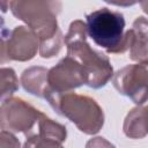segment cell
I'll return each instance as SVG.
<instances>
[{"instance_id":"9c48e42d","label":"cell","mask_w":148,"mask_h":148,"mask_svg":"<svg viewBox=\"0 0 148 148\" xmlns=\"http://www.w3.org/2000/svg\"><path fill=\"white\" fill-rule=\"evenodd\" d=\"M6 45L10 60L28 61L36 56L39 40L37 34L28 25H18L8 34Z\"/></svg>"},{"instance_id":"5bb4252c","label":"cell","mask_w":148,"mask_h":148,"mask_svg":"<svg viewBox=\"0 0 148 148\" xmlns=\"http://www.w3.org/2000/svg\"><path fill=\"white\" fill-rule=\"evenodd\" d=\"M21 143L20 141L16 139V136L9 132V131H5L2 130L0 132V147H20Z\"/></svg>"},{"instance_id":"9a60e30c","label":"cell","mask_w":148,"mask_h":148,"mask_svg":"<svg viewBox=\"0 0 148 148\" xmlns=\"http://www.w3.org/2000/svg\"><path fill=\"white\" fill-rule=\"evenodd\" d=\"M104 1L114 6H120V7H130L135 5L136 2H141L143 10H146V2H147V0H104Z\"/></svg>"},{"instance_id":"6da1fadb","label":"cell","mask_w":148,"mask_h":148,"mask_svg":"<svg viewBox=\"0 0 148 148\" xmlns=\"http://www.w3.org/2000/svg\"><path fill=\"white\" fill-rule=\"evenodd\" d=\"M9 8L16 18L37 34L42 58H52L60 52L62 34L57 22L62 8L60 0H12Z\"/></svg>"},{"instance_id":"30bf717a","label":"cell","mask_w":148,"mask_h":148,"mask_svg":"<svg viewBox=\"0 0 148 148\" xmlns=\"http://www.w3.org/2000/svg\"><path fill=\"white\" fill-rule=\"evenodd\" d=\"M148 23L145 16L138 17L131 29V44H130V58L138 62H147V36Z\"/></svg>"},{"instance_id":"8992f818","label":"cell","mask_w":148,"mask_h":148,"mask_svg":"<svg viewBox=\"0 0 148 148\" xmlns=\"http://www.w3.org/2000/svg\"><path fill=\"white\" fill-rule=\"evenodd\" d=\"M112 83L117 91L130 97L135 104L147 102V62L127 65L112 75Z\"/></svg>"},{"instance_id":"52a82bcc","label":"cell","mask_w":148,"mask_h":148,"mask_svg":"<svg viewBox=\"0 0 148 148\" xmlns=\"http://www.w3.org/2000/svg\"><path fill=\"white\" fill-rule=\"evenodd\" d=\"M87 77L82 66L71 57H65L54 67L47 71V86L45 89L61 94L72 91L86 84Z\"/></svg>"},{"instance_id":"277c9868","label":"cell","mask_w":148,"mask_h":148,"mask_svg":"<svg viewBox=\"0 0 148 148\" xmlns=\"http://www.w3.org/2000/svg\"><path fill=\"white\" fill-rule=\"evenodd\" d=\"M87 35L108 53H124L130 49L131 29L125 31V18L119 12L99 8L86 16Z\"/></svg>"},{"instance_id":"3957f363","label":"cell","mask_w":148,"mask_h":148,"mask_svg":"<svg viewBox=\"0 0 148 148\" xmlns=\"http://www.w3.org/2000/svg\"><path fill=\"white\" fill-rule=\"evenodd\" d=\"M43 98L50 103L58 114L71 120L86 134H96L104 125L103 109L94 98L87 95L74 91L57 94L45 89Z\"/></svg>"},{"instance_id":"2e32d148","label":"cell","mask_w":148,"mask_h":148,"mask_svg":"<svg viewBox=\"0 0 148 148\" xmlns=\"http://www.w3.org/2000/svg\"><path fill=\"white\" fill-rule=\"evenodd\" d=\"M10 61L8 53H7V45H6V38L0 36V65L6 64Z\"/></svg>"},{"instance_id":"7c38bea8","label":"cell","mask_w":148,"mask_h":148,"mask_svg":"<svg viewBox=\"0 0 148 148\" xmlns=\"http://www.w3.org/2000/svg\"><path fill=\"white\" fill-rule=\"evenodd\" d=\"M123 130L125 135L131 139H142L147 135V108L145 104L132 109L127 113Z\"/></svg>"},{"instance_id":"5b68a950","label":"cell","mask_w":148,"mask_h":148,"mask_svg":"<svg viewBox=\"0 0 148 148\" xmlns=\"http://www.w3.org/2000/svg\"><path fill=\"white\" fill-rule=\"evenodd\" d=\"M43 112L20 97H8L0 105V128L12 133L30 132Z\"/></svg>"},{"instance_id":"ba28073f","label":"cell","mask_w":148,"mask_h":148,"mask_svg":"<svg viewBox=\"0 0 148 148\" xmlns=\"http://www.w3.org/2000/svg\"><path fill=\"white\" fill-rule=\"evenodd\" d=\"M25 135L24 147H61L66 140V126L42 113L35 127Z\"/></svg>"},{"instance_id":"e0dca14e","label":"cell","mask_w":148,"mask_h":148,"mask_svg":"<svg viewBox=\"0 0 148 148\" xmlns=\"http://www.w3.org/2000/svg\"><path fill=\"white\" fill-rule=\"evenodd\" d=\"M103 145H105V146H111V143L104 141L103 138H99V136H98V138H95V140L89 141V142L87 143V147H90V146H103Z\"/></svg>"},{"instance_id":"4fadbf2b","label":"cell","mask_w":148,"mask_h":148,"mask_svg":"<svg viewBox=\"0 0 148 148\" xmlns=\"http://www.w3.org/2000/svg\"><path fill=\"white\" fill-rule=\"evenodd\" d=\"M18 89V79L10 67H0V102L10 97Z\"/></svg>"},{"instance_id":"7a4b0ae2","label":"cell","mask_w":148,"mask_h":148,"mask_svg":"<svg viewBox=\"0 0 148 148\" xmlns=\"http://www.w3.org/2000/svg\"><path fill=\"white\" fill-rule=\"evenodd\" d=\"M87 36L86 23L82 20H75L71 23L64 42L67 46V56L82 66L87 77L86 84L99 89L112 79L113 68L104 53L91 49Z\"/></svg>"},{"instance_id":"ac0fdd59","label":"cell","mask_w":148,"mask_h":148,"mask_svg":"<svg viewBox=\"0 0 148 148\" xmlns=\"http://www.w3.org/2000/svg\"><path fill=\"white\" fill-rule=\"evenodd\" d=\"M9 3H10L9 0H0V10L2 13H6L9 8Z\"/></svg>"},{"instance_id":"8fae6325","label":"cell","mask_w":148,"mask_h":148,"mask_svg":"<svg viewBox=\"0 0 148 148\" xmlns=\"http://www.w3.org/2000/svg\"><path fill=\"white\" fill-rule=\"evenodd\" d=\"M47 71L42 66H34L23 71L20 81L24 90L37 97H43L47 86Z\"/></svg>"}]
</instances>
